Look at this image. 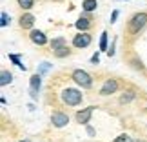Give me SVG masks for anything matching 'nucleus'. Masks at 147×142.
Segmentation results:
<instances>
[{
	"label": "nucleus",
	"instance_id": "f257e3e1",
	"mask_svg": "<svg viewBox=\"0 0 147 142\" xmlns=\"http://www.w3.org/2000/svg\"><path fill=\"white\" fill-rule=\"evenodd\" d=\"M62 100H64V104H67V106H78L82 102V93L78 91V89L67 88V89L62 91Z\"/></svg>",
	"mask_w": 147,
	"mask_h": 142
},
{
	"label": "nucleus",
	"instance_id": "f03ea898",
	"mask_svg": "<svg viewBox=\"0 0 147 142\" xmlns=\"http://www.w3.org/2000/svg\"><path fill=\"white\" fill-rule=\"evenodd\" d=\"M71 77H73V80H75L78 86H82V88H91L93 86L91 75H89L87 71H84V69H75Z\"/></svg>",
	"mask_w": 147,
	"mask_h": 142
},
{
	"label": "nucleus",
	"instance_id": "7ed1b4c3",
	"mask_svg": "<svg viewBox=\"0 0 147 142\" xmlns=\"http://www.w3.org/2000/svg\"><path fill=\"white\" fill-rule=\"evenodd\" d=\"M145 24H147V13H136L129 22V33H133V35L138 33Z\"/></svg>",
	"mask_w": 147,
	"mask_h": 142
},
{
	"label": "nucleus",
	"instance_id": "20e7f679",
	"mask_svg": "<svg viewBox=\"0 0 147 142\" xmlns=\"http://www.w3.org/2000/svg\"><path fill=\"white\" fill-rule=\"evenodd\" d=\"M51 122H53V126L56 128H64L67 122H69V117L65 115V113H60V111H55L53 115H51Z\"/></svg>",
	"mask_w": 147,
	"mask_h": 142
},
{
	"label": "nucleus",
	"instance_id": "39448f33",
	"mask_svg": "<svg viewBox=\"0 0 147 142\" xmlns=\"http://www.w3.org/2000/svg\"><path fill=\"white\" fill-rule=\"evenodd\" d=\"M89 44H91V35H87V33H80V35L73 38V46L75 48H87Z\"/></svg>",
	"mask_w": 147,
	"mask_h": 142
},
{
	"label": "nucleus",
	"instance_id": "423d86ee",
	"mask_svg": "<svg viewBox=\"0 0 147 142\" xmlns=\"http://www.w3.org/2000/svg\"><path fill=\"white\" fill-rule=\"evenodd\" d=\"M93 111H94L93 106H89V107H86V109L78 111V113H76V122H78V124H87L89 120H91Z\"/></svg>",
	"mask_w": 147,
	"mask_h": 142
},
{
	"label": "nucleus",
	"instance_id": "0eeeda50",
	"mask_svg": "<svg viewBox=\"0 0 147 142\" xmlns=\"http://www.w3.org/2000/svg\"><path fill=\"white\" fill-rule=\"evenodd\" d=\"M116 89H118V82L115 78H109V80H105V84L102 86L100 95H111V93H115Z\"/></svg>",
	"mask_w": 147,
	"mask_h": 142
},
{
	"label": "nucleus",
	"instance_id": "6e6552de",
	"mask_svg": "<svg viewBox=\"0 0 147 142\" xmlns=\"http://www.w3.org/2000/svg\"><path fill=\"white\" fill-rule=\"evenodd\" d=\"M40 84H42V80H40V73H36V75H33V77H31L29 86H31V96H33V99H36V96H38V89H40Z\"/></svg>",
	"mask_w": 147,
	"mask_h": 142
},
{
	"label": "nucleus",
	"instance_id": "1a4fd4ad",
	"mask_svg": "<svg viewBox=\"0 0 147 142\" xmlns=\"http://www.w3.org/2000/svg\"><path fill=\"white\" fill-rule=\"evenodd\" d=\"M29 38H31V40L33 42H35V44H38V46H44V44H46L47 42V38H46V35H44V33L42 31H31V35H29Z\"/></svg>",
	"mask_w": 147,
	"mask_h": 142
},
{
	"label": "nucleus",
	"instance_id": "9d476101",
	"mask_svg": "<svg viewBox=\"0 0 147 142\" xmlns=\"http://www.w3.org/2000/svg\"><path fill=\"white\" fill-rule=\"evenodd\" d=\"M33 24H35V16H33V15H22L20 16V26L24 27V29L31 27Z\"/></svg>",
	"mask_w": 147,
	"mask_h": 142
},
{
	"label": "nucleus",
	"instance_id": "9b49d317",
	"mask_svg": "<svg viewBox=\"0 0 147 142\" xmlns=\"http://www.w3.org/2000/svg\"><path fill=\"white\" fill-rule=\"evenodd\" d=\"M64 46H65V38L64 37H58V38H53V40H51V49L53 51L64 48Z\"/></svg>",
	"mask_w": 147,
	"mask_h": 142
},
{
	"label": "nucleus",
	"instance_id": "f8f14e48",
	"mask_svg": "<svg viewBox=\"0 0 147 142\" xmlns=\"http://www.w3.org/2000/svg\"><path fill=\"white\" fill-rule=\"evenodd\" d=\"M89 26H91V22H89V18H86V16H82V18L76 20V27H78V29H82V31H86Z\"/></svg>",
	"mask_w": 147,
	"mask_h": 142
},
{
	"label": "nucleus",
	"instance_id": "ddd939ff",
	"mask_svg": "<svg viewBox=\"0 0 147 142\" xmlns=\"http://www.w3.org/2000/svg\"><path fill=\"white\" fill-rule=\"evenodd\" d=\"M96 0H84V4H82V7L84 11H93V9H96Z\"/></svg>",
	"mask_w": 147,
	"mask_h": 142
},
{
	"label": "nucleus",
	"instance_id": "4468645a",
	"mask_svg": "<svg viewBox=\"0 0 147 142\" xmlns=\"http://www.w3.org/2000/svg\"><path fill=\"white\" fill-rule=\"evenodd\" d=\"M11 80H13V75H11L9 71H2V75H0V84L5 86V84H9Z\"/></svg>",
	"mask_w": 147,
	"mask_h": 142
},
{
	"label": "nucleus",
	"instance_id": "2eb2a0df",
	"mask_svg": "<svg viewBox=\"0 0 147 142\" xmlns=\"http://www.w3.org/2000/svg\"><path fill=\"white\" fill-rule=\"evenodd\" d=\"M69 53H71V51H69V48H67V46H64V48H60V49L55 51V55L58 56V58H64V56H67Z\"/></svg>",
	"mask_w": 147,
	"mask_h": 142
},
{
	"label": "nucleus",
	"instance_id": "dca6fc26",
	"mask_svg": "<svg viewBox=\"0 0 147 142\" xmlns=\"http://www.w3.org/2000/svg\"><path fill=\"white\" fill-rule=\"evenodd\" d=\"M18 5L22 9H31L35 5V0H18Z\"/></svg>",
	"mask_w": 147,
	"mask_h": 142
},
{
	"label": "nucleus",
	"instance_id": "f3484780",
	"mask_svg": "<svg viewBox=\"0 0 147 142\" xmlns=\"http://www.w3.org/2000/svg\"><path fill=\"white\" fill-rule=\"evenodd\" d=\"M9 60L13 62V64H16V66L20 67V69H26V66H24V64H20V56H18V55H9Z\"/></svg>",
	"mask_w": 147,
	"mask_h": 142
},
{
	"label": "nucleus",
	"instance_id": "a211bd4d",
	"mask_svg": "<svg viewBox=\"0 0 147 142\" xmlns=\"http://www.w3.org/2000/svg\"><path fill=\"white\" fill-rule=\"evenodd\" d=\"M100 49H102V51L107 49V33H105V31L102 33V38H100Z\"/></svg>",
	"mask_w": 147,
	"mask_h": 142
},
{
	"label": "nucleus",
	"instance_id": "6ab92c4d",
	"mask_svg": "<svg viewBox=\"0 0 147 142\" xmlns=\"http://www.w3.org/2000/svg\"><path fill=\"white\" fill-rule=\"evenodd\" d=\"M134 99V93L133 91H127V95H122V99H120V102L122 104H125V102H129V100H133Z\"/></svg>",
	"mask_w": 147,
	"mask_h": 142
},
{
	"label": "nucleus",
	"instance_id": "aec40b11",
	"mask_svg": "<svg viewBox=\"0 0 147 142\" xmlns=\"http://www.w3.org/2000/svg\"><path fill=\"white\" fill-rule=\"evenodd\" d=\"M113 142H133V139L129 137V135H120V137H116Z\"/></svg>",
	"mask_w": 147,
	"mask_h": 142
},
{
	"label": "nucleus",
	"instance_id": "412c9836",
	"mask_svg": "<svg viewBox=\"0 0 147 142\" xmlns=\"http://www.w3.org/2000/svg\"><path fill=\"white\" fill-rule=\"evenodd\" d=\"M0 18H2V22H0V24H2L4 27L9 24V15H7V13H2V15H0Z\"/></svg>",
	"mask_w": 147,
	"mask_h": 142
},
{
	"label": "nucleus",
	"instance_id": "4be33fe9",
	"mask_svg": "<svg viewBox=\"0 0 147 142\" xmlns=\"http://www.w3.org/2000/svg\"><path fill=\"white\" fill-rule=\"evenodd\" d=\"M98 60H100L98 53H96V55H93V58H91V62H93V64H98Z\"/></svg>",
	"mask_w": 147,
	"mask_h": 142
},
{
	"label": "nucleus",
	"instance_id": "5701e85b",
	"mask_svg": "<svg viewBox=\"0 0 147 142\" xmlns=\"http://www.w3.org/2000/svg\"><path fill=\"white\" fill-rule=\"evenodd\" d=\"M116 16H118V11H113V16H111V22H115V20H116Z\"/></svg>",
	"mask_w": 147,
	"mask_h": 142
},
{
	"label": "nucleus",
	"instance_id": "b1692460",
	"mask_svg": "<svg viewBox=\"0 0 147 142\" xmlns=\"http://www.w3.org/2000/svg\"><path fill=\"white\" fill-rule=\"evenodd\" d=\"M22 142H27V140H22Z\"/></svg>",
	"mask_w": 147,
	"mask_h": 142
}]
</instances>
